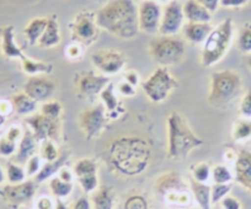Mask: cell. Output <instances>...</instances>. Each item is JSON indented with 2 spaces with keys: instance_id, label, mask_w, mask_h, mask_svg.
Wrapping results in <instances>:
<instances>
[{
  "instance_id": "cell-36",
  "label": "cell",
  "mask_w": 251,
  "mask_h": 209,
  "mask_svg": "<svg viewBox=\"0 0 251 209\" xmlns=\"http://www.w3.org/2000/svg\"><path fill=\"white\" fill-rule=\"evenodd\" d=\"M239 50L244 54H251V23H245L240 28L236 41Z\"/></svg>"
},
{
  "instance_id": "cell-62",
  "label": "cell",
  "mask_w": 251,
  "mask_h": 209,
  "mask_svg": "<svg viewBox=\"0 0 251 209\" xmlns=\"http://www.w3.org/2000/svg\"><path fill=\"white\" fill-rule=\"evenodd\" d=\"M94 1H99V3H107L108 0H94Z\"/></svg>"
},
{
  "instance_id": "cell-40",
  "label": "cell",
  "mask_w": 251,
  "mask_h": 209,
  "mask_svg": "<svg viewBox=\"0 0 251 209\" xmlns=\"http://www.w3.org/2000/svg\"><path fill=\"white\" fill-rule=\"evenodd\" d=\"M192 176L194 180L201 184H207L208 180L212 177V169L207 163H200V164L194 165L192 167Z\"/></svg>"
},
{
  "instance_id": "cell-42",
  "label": "cell",
  "mask_w": 251,
  "mask_h": 209,
  "mask_svg": "<svg viewBox=\"0 0 251 209\" xmlns=\"http://www.w3.org/2000/svg\"><path fill=\"white\" fill-rule=\"evenodd\" d=\"M166 203L171 204V206H178V207H188L191 204L192 198L188 193V191L180 192V193H173L166 196L165 198Z\"/></svg>"
},
{
  "instance_id": "cell-35",
  "label": "cell",
  "mask_w": 251,
  "mask_h": 209,
  "mask_svg": "<svg viewBox=\"0 0 251 209\" xmlns=\"http://www.w3.org/2000/svg\"><path fill=\"white\" fill-rule=\"evenodd\" d=\"M40 114L53 121H60V116L63 114V105L59 101L55 100L46 101L41 105Z\"/></svg>"
},
{
  "instance_id": "cell-32",
  "label": "cell",
  "mask_w": 251,
  "mask_h": 209,
  "mask_svg": "<svg viewBox=\"0 0 251 209\" xmlns=\"http://www.w3.org/2000/svg\"><path fill=\"white\" fill-rule=\"evenodd\" d=\"M251 138V119L239 118L233 126V139L238 143L249 140Z\"/></svg>"
},
{
  "instance_id": "cell-52",
  "label": "cell",
  "mask_w": 251,
  "mask_h": 209,
  "mask_svg": "<svg viewBox=\"0 0 251 209\" xmlns=\"http://www.w3.org/2000/svg\"><path fill=\"white\" fill-rule=\"evenodd\" d=\"M125 80L128 84H131L132 86L137 88V86L141 84V78H139V74L136 70H128L125 74Z\"/></svg>"
},
{
  "instance_id": "cell-44",
  "label": "cell",
  "mask_w": 251,
  "mask_h": 209,
  "mask_svg": "<svg viewBox=\"0 0 251 209\" xmlns=\"http://www.w3.org/2000/svg\"><path fill=\"white\" fill-rule=\"evenodd\" d=\"M78 182L85 193H94V192L99 188L98 175H93V176H88V177H81V179H78Z\"/></svg>"
},
{
  "instance_id": "cell-8",
  "label": "cell",
  "mask_w": 251,
  "mask_h": 209,
  "mask_svg": "<svg viewBox=\"0 0 251 209\" xmlns=\"http://www.w3.org/2000/svg\"><path fill=\"white\" fill-rule=\"evenodd\" d=\"M72 41L81 46H90L98 40L100 27L96 23V13L83 10L74 16L71 23Z\"/></svg>"
},
{
  "instance_id": "cell-45",
  "label": "cell",
  "mask_w": 251,
  "mask_h": 209,
  "mask_svg": "<svg viewBox=\"0 0 251 209\" xmlns=\"http://www.w3.org/2000/svg\"><path fill=\"white\" fill-rule=\"evenodd\" d=\"M42 158L40 155H33L32 158L28 159V162L25 164V171L26 175L30 177H35L36 175L40 172L41 167H42Z\"/></svg>"
},
{
  "instance_id": "cell-18",
  "label": "cell",
  "mask_w": 251,
  "mask_h": 209,
  "mask_svg": "<svg viewBox=\"0 0 251 209\" xmlns=\"http://www.w3.org/2000/svg\"><path fill=\"white\" fill-rule=\"evenodd\" d=\"M0 48H1L3 56L8 59H20L21 61L26 57L20 46L16 43L15 30L11 25L0 28Z\"/></svg>"
},
{
  "instance_id": "cell-57",
  "label": "cell",
  "mask_w": 251,
  "mask_h": 209,
  "mask_svg": "<svg viewBox=\"0 0 251 209\" xmlns=\"http://www.w3.org/2000/svg\"><path fill=\"white\" fill-rule=\"evenodd\" d=\"M58 177L66 182H73V179H74L73 172H72L71 170L67 169V167H62V169L59 170V172H58Z\"/></svg>"
},
{
  "instance_id": "cell-51",
  "label": "cell",
  "mask_w": 251,
  "mask_h": 209,
  "mask_svg": "<svg viewBox=\"0 0 251 209\" xmlns=\"http://www.w3.org/2000/svg\"><path fill=\"white\" fill-rule=\"evenodd\" d=\"M222 207L224 209H241V203L235 197L226 196L222 199Z\"/></svg>"
},
{
  "instance_id": "cell-41",
  "label": "cell",
  "mask_w": 251,
  "mask_h": 209,
  "mask_svg": "<svg viewBox=\"0 0 251 209\" xmlns=\"http://www.w3.org/2000/svg\"><path fill=\"white\" fill-rule=\"evenodd\" d=\"M231 189V184H214L211 186V202L212 204H216L222 202L224 197L228 196Z\"/></svg>"
},
{
  "instance_id": "cell-48",
  "label": "cell",
  "mask_w": 251,
  "mask_h": 209,
  "mask_svg": "<svg viewBox=\"0 0 251 209\" xmlns=\"http://www.w3.org/2000/svg\"><path fill=\"white\" fill-rule=\"evenodd\" d=\"M24 134H25V129H23V127L19 126V124H13V126H10L8 129H6L5 136L4 137L8 138L9 140L19 144L21 139H23Z\"/></svg>"
},
{
  "instance_id": "cell-11",
  "label": "cell",
  "mask_w": 251,
  "mask_h": 209,
  "mask_svg": "<svg viewBox=\"0 0 251 209\" xmlns=\"http://www.w3.org/2000/svg\"><path fill=\"white\" fill-rule=\"evenodd\" d=\"M91 62L102 75L110 76L122 71L127 61L120 50L106 48L94 52L91 54Z\"/></svg>"
},
{
  "instance_id": "cell-60",
  "label": "cell",
  "mask_w": 251,
  "mask_h": 209,
  "mask_svg": "<svg viewBox=\"0 0 251 209\" xmlns=\"http://www.w3.org/2000/svg\"><path fill=\"white\" fill-rule=\"evenodd\" d=\"M245 61H246V64H248L249 68L251 69V54H248V56H246Z\"/></svg>"
},
{
  "instance_id": "cell-37",
  "label": "cell",
  "mask_w": 251,
  "mask_h": 209,
  "mask_svg": "<svg viewBox=\"0 0 251 209\" xmlns=\"http://www.w3.org/2000/svg\"><path fill=\"white\" fill-rule=\"evenodd\" d=\"M40 156L45 162H54L59 158L60 153L58 151L54 140H43L40 143Z\"/></svg>"
},
{
  "instance_id": "cell-26",
  "label": "cell",
  "mask_w": 251,
  "mask_h": 209,
  "mask_svg": "<svg viewBox=\"0 0 251 209\" xmlns=\"http://www.w3.org/2000/svg\"><path fill=\"white\" fill-rule=\"evenodd\" d=\"M11 102L14 105V111L19 116H25L28 117L31 115H35V112L37 111L38 102L35 101L33 98H31L30 96L26 95L25 93H19L13 95V97L10 98Z\"/></svg>"
},
{
  "instance_id": "cell-43",
  "label": "cell",
  "mask_w": 251,
  "mask_h": 209,
  "mask_svg": "<svg viewBox=\"0 0 251 209\" xmlns=\"http://www.w3.org/2000/svg\"><path fill=\"white\" fill-rule=\"evenodd\" d=\"M16 151H18V144L9 140L5 137L0 139V156H3V158H11L13 156L14 158Z\"/></svg>"
},
{
  "instance_id": "cell-53",
  "label": "cell",
  "mask_w": 251,
  "mask_h": 209,
  "mask_svg": "<svg viewBox=\"0 0 251 209\" xmlns=\"http://www.w3.org/2000/svg\"><path fill=\"white\" fill-rule=\"evenodd\" d=\"M55 204L50 197H41L36 202V209H54Z\"/></svg>"
},
{
  "instance_id": "cell-39",
  "label": "cell",
  "mask_w": 251,
  "mask_h": 209,
  "mask_svg": "<svg viewBox=\"0 0 251 209\" xmlns=\"http://www.w3.org/2000/svg\"><path fill=\"white\" fill-rule=\"evenodd\" d=\"M212 179L214 184H230L233 174L226 165H217L212 169Z\"/></svg>"
},
{
  "instance_id": "cell-22",
  "label": "cell",
  "mask_w": 251,
  "mask_h": 209,
  "mask_svg": "<svg viewBox=\"0 0 251 209\" xmlns=\"http://www.w3.org/2000/svg\"><path fill=\"white\" fill-rule=\"evenodd\" d=\"M212 30L213 27L209 25V23H186L182 27L185 38L194 45H201V43L203 45Z\"/></svg>"
},
{
  "instance_id": "cell-58",
  "label": "cell",
  "mask_w": 251,
  "mask_h": 209,
  "mask_svg": "<svg viewBox=\"0 0 251 209\" xmlns=\"http://www.w3.org/2000/svg\"><path fill=\"white\" fill-rule=\"evenodd\" d=\"M54 209H68V207H67V204L64 203V202H63L62 199L57 198V201H55Z\"/></svg>"
},
{
  "instance_id": "cell-10",
  "label": "cell",
  "mask_w": 251,
  "mask_h": 209,
  "mask_svg": "<svg viewBox=\"0 0 251 209\" xmlns=\"http://www.w3.org/2000/svg\"><path fill=\"white\" fill-rule=\"evenodd\" d=\"M111 83L110 78L94 71H81L74 79L76 95L80 98H93L102 93L103 89Z\"/></svg>"
},
{
  "instance_id": "cell-15",
  "label": "cell",
  "mask_w": 251,
  "mask_h": 209,
  "mask_svg": "<svg viewBox=\"0 0 251 209\" xmlns=\"http://www.w3.org/2000/svg\"><path fill=\"white\" fill-rule=\"evenodd\" d=\"M183 20L185 15H183L182 5L177 0H171L163 9L159 33L161 36H176V33L180 32L185 25Z\"/></svg>"
},
{
  "instance_id": "cell-19",
  "label": "cell",
  "mask_w": 251,
  "mask_h": 209,
  "mask_svg": "<svg viewBox=\"0 0 251 209\" xmlns=\"http://www.w3.org/2000/svg\"><path fill=\"white\" fill-rule=\"evenodd\" d=\"M100 98L108 119H117L121 115L125 114V109L118 98V93L112 83H110L103 89L102 93H100Z\"/></svg>"
},
{
  "instance_id": "cell-25",
  "label": "cell",
  "mask_w": 251,
  "mask_h": 209,
  "mask_svg": "<svg viewBox=\"0 0 251 209\" xmlns=\"http://www.w3.org/2000/svg\"><path fill=\"white\" fill-rule=\"evenodd\" d=\"M62 41V36H60V28L59 23H58L57 18L55 16H50L48 18L47 27H46L45 32H43L42 37L38 41V47L41 48H52L58 46Z\"/></svg>"
},
{
  "instance_id": "cell-12",
  "label": "cell",
  "mask_w": 251,
  "mask_h": 209,
  "mask_svg": "<svg viewBox=\"0 0 251 209\" xmlns=\"http://www.w3.org/2000/svg\"><path fill=\"white\" fill-rule=\"evenodd\" d=\"M25 123L27 124L31 133L35 136L38 143L43 140L58 141L60 137V121H53L41 114L31 115L26 117Z\"/></svg>"
},
{
  "instance_id": "cell-55",
  "label": "cell",
  "mask_w": 251,
  "mask_h": 209,
  "mask_svg": "<svg viewBox=\"0 0 251 209\" xmlns=\"http://www.w3.org/2000/svg\"><path fill=\"white\" fill-rule=\"evenodd\" d=\"M249 0H221V6L223 8H241L246 5Z\"/></svg>"
},
{
  "instance_id": "cell-47",
  "label": "cell",
  "mask_w": 251,
  "mask_h": 209,
  "mask_svg": "<svg viewBox=\"0 0 251 209\" xmlns=\"http://www.w3.org/2000/svg\"><path fill=\"white\" fill-rule=\"evenodd\" d=\"M83 56V46L78 42H72L66 47V57L69 61H79Z\"/></svg>"
},
{
  "instance_id": "cell-61",
  "label": "cell",
  "mask_w": 251,
  "mask_h": 209,
  "mask_svg": "<svg viewBox=\"0 0 251 209\" xmlns=\"http://www.w3.org/2000/svg\"><path fill=\"white\" fill-rule=\"evenodd\" d=\"M170 1H171V0H158V3H165V5L168 3H170Z\"/></svg>"
},
{
  "instance_id": "cell-2",
  "label": "cell",
  "mask_w": 251,
  "mask_h": 209,
  "mask_svg": "<svg viewBox=\"0 0 251 209\" xmlns=\"http://www.w3.org/2000/svg\"><path fill=\"white\" fill-rule=\"evenodd\" d=\"M96 23L121 40H132L141 32L138 8L133 0H108L96 11Z\"/></svg>"
},
{
  "instance_id": "cell-50",
  "label": "cell",
  "mask_w": 251,
  "mask_h": 209,
  "mask_svg": "<svg viewBox=\"0 0 251 209\" xmlns=\"http://www.w3.org/2000/svg\"><path fill=\"white\" fill-rule=\"evenodd\" d=\"M14 111V105L11 100L8 98H0V123L5 121Z\"/></svg>"
},
{
  "instance_id": "cell-49",
  "label": "cell",
  "mask_w": 251,
  "mask_h": 209,
  "mask_svg": "<svg viewBox=\"0 0 251 209\" xmlns=\"http://www.w3.org/2000/svg\"><path fill=\"white\" fill-rule=\"evenodd\" d=\"M118 96H122V97H133L137 93V90L134 86H132L131 84H128L126 80L120 81L117 84V88H116Z\"/></svg>"
},
{
  "instance_id": "cell-46",
  "label": "cell",
  "mask_w": 251,
  "mask_h": 209,
  "mask_svg": "<svg viewBox=\"0 0 251 209\" xmlns=\"http://www.w3.org/2000/svg\"><path fill=\"white\" fill-rule=\"evenodd\" d=\"M239 114L243 118L251 119V89H249L241 97L239 105Z\"/></svg>"
},
{
  "instance_id": "cell-14",
  "label": "cell",
  "mask_w": 251,
  "mask_h": 209,
  "mask_svg": "<svg viewBox=\"0 0 251 209\" xmlns=\"http://www.w3.org/2000/svg\"><path fill=\"white\" fill-rule=\"evenodd\" d=\"M163 9L155 0H143L138 6L139 30L144 33L154 35L159 32Z\"/></svg>"
},
{
  "instance_id": "cell-20",
  "label": "cell",
  "mask_w": 251,
  "mask_h": 209,
  "mask_svg": "<svg viewBox=\"0 0 251 209\" xmlns=\"http://www.w3.org/2000/svg\"><path fill=\"white\" fill-rule=\"evenodd\" d=\"M235 180L251 192V151L241 149L235 160Z\"/></svg>"
},
{
  "instance_id": "cell-4",
  "label": "cell",
  "mask_w": 251,
  "mask_h": 209,
  "mask_svg": "<svg viewBox=\"0 0 251 209\" xmlns=\"http://www.w3.org/2000/svg\"><path fill=\"white\" fill-rule=\"evenodd\" d=\"M234 26L231 19H226L212 30L202 46L201 63L203 67L214 66L228 53L233 41Z\"/></svg>"
},
{
  "instance_id": "cell-38",
  "label": "cell",
  "mask_w": 251,
  "mask_h": 209,
  "mask_svg": "<svg viewBox=\"0 0 251 209\" xmlns=\"http://www.w3.org/2000/svg\"><path fill=\"white\" fill-rule=\"evenodd\" d=\"M123 209H149V202L143 194L132 193L126 197Z\"/></svg>"
},
{
  "instance_id": "cell-7",
  "label": "cell",
  "mask_w": 251,
  "mask_h": 209,
  "mask_svg": "<svg viewBox=\"0 0 251 209\" xmlns=\"http://www.w3.org/2000/svg\"><path fill=\"white\" fill-rule=\"evenodd\" d=\"M178 86L177 80L171 75L166 67H159L142 83L147 97L154 103H161Z\"/></svg>"
},
{
  "instance_id": "cell-54",
  "label": "cell",
  "mask_w": 251,
  "mask_h": 209,
  "mask_svg": "<svg viewBox=\"0 0 251 209\" xmlns=\"http://www.w3.org/2000/svg\"><path fill=\"white\" fill-rule=\"evenodd\" d=\"M200 4L204 6L209 13H216L218 6L221 5V0H197Z\"/></svg>"
},
{
  "instance_id": "cell-24",
  "label": "cell",
  "mask_w": 251,
  "mask_h": 209,
  "mask_svg": "<svg viewBox=\"0 0 251 209\" xmlns=\"http://www.w3.org/2000/svg\"><path fill=\"white\" fill-rule=\"evenodd\" d=\"M69 159V154L67 151H63L60 153L59 158L54 162H45V164L41 167L40 172L35 176V182L36 184H42V182L47 181V180L53 179L57 172H59V170L62 167L66 166L67 162Z\"/></svg>"
},
{
  "instance_id": "cell-16",
  "label": "cell",
  "mask_w": 251,
  "mask_h": 209,
  "mask_svg": "<svg viewBox=\"0 0 251 209\" xmlns=\"http://www.w3.org/2000/svg\"><path fill=\"white\" fill-rule=\"evenodd\" d=\"M55 89L57 85L54 81L46 75L30 76L23 86L24 93L38 103L50 101V97L54 95Z\"/></svg>"
},
{
  "instance_id": "cell-34",
  "label": "cell",
  "mask_w": 251,
  "mask_h": 209,
  "mask_svg": "<svg viewBox=\"0 0 251 209\" xmlns=\"http://www.w3.org/2000/svg\"><path fill=\"white\" fill-rule=\"evenodd\" d=\"M6 180H8L9 184L15 185V184H21V182L26 181V171L25 167H23V165L16 164L14 162H9L6 164Z\"/></svg>"
},
{
  "instance_id": "cell-6",
  "label": "cell",
  "mask_w": 251,
  "mask_h": 209,
  "mask_svg": "<svg viewBox=\"0 0 251 209\" xmlns=\"http://www.w3.org/2000/svg\"><path fill=\"white\" fill-rule=\"evenodd\" d=\"M149 54L159 67L180 63L185 56V42L176 36H159L149 43Z\"/></svg>"
},
{
  "instance_id": "cell-56",
  "label": "cell",
  "mask_w": 251,
  "mask_h": 209,
  "mask_svg": "<svg viewBox=\"0 0 251 209\" xmlns=\"http://www.w3.org/2000/svg\"><path fill=\"white\" fill-rule=\"evenodd\" d=\"M72 209H93V206L88 197H80L79 199H76Z\"/></svg>"
},
{
  "instance_id": "cell-21",
  "label": "cell",
  "mask_w": 251,
  "mask_h": 209,
  "mask_svg": "<svg viewBox=\"0 0 251 209\" xmlns=\"http://www.w3.org/2000/svg\"><path fill=\"white\" fill-rule=\"evenodd\" d=\"M37 146H40V143L37 141V139L31 133L30 129H25V134H24L20 143L18 144V151L14 155L13 162L16 163V164L25 165L30 158L36 155Z\"/></svg>"
},
{
  "instance_id": "cell-33",
  "label": "cell",
  "mask_w": 251,
  "mask_h": 209,
  "mask_svg": "<svg viewBox=\"0 0 251 209\" xmlns=\"http://www.w3.org/2000/svg\"><path fill=\"white\" fill-rule=\"evenodd\" d=\"M50 189L55 198H64L68 197L73 191V182H66L59 177H53L50 180Z\"/></svg>"
},
{
  "instance_id": "cell-27",
  "label": "cell",
  "mask_w": 251,
  "mask_h": 209,
  "mask_svg": "<svg viewBox=\"0 0 251 209\" xmlns=\"http://www.w3.org/2000/svg\"><path fill=\"white\" fill-rule=\"evenodd\" d=\"M48 18H35L26 25L23 33L30 46L37 45L47 27Z\"/></svg>"
},
{
  "instance_id": "cell-13",
  "label": "cell",
  "mask_w": 251,
  "mask_h": 209,
  "mask_svg": "<svg viewBox=\"0 0 251 209\" xmlns=\"http://www.w3.org/2000/svg\"><path fill=\"white\" fill-rule=\"evenodd\" d=\"M36 193V182L27 180L21 184H8L0 189V194L11 208H19L33 198Z\"/></svg>"
},
{
  "instance_id": "cell-9",
  "label": "cell",
  "mask_w": 251,
  "mask_h": 209,
  "mask_svg": "<svg viewBox=\"0 0 251 209\" xmlns=\"http://www.w3.org/2000/svg\"><path fill=\"white\" fill-rule=\"evenodd\" d=\"M107 121L108 118L106 116L102 103L83 110L79 112L78 118H76V123L80 131L83 132L86 140H91L100 136L101 132L105 129Z\"/></svg>"
},
{
  "instance_id": "cell-23",
  "label": "cell",
  "mask_w": 251,
  "mask_h": 209,
  "mask_svg": "<svg viewBox=\"0 0 251 209\" xmlns=\"http://www.w3.org/2000/svg\"><path fill=\"white\" fill-rule=\"evenodd\" d=\"M182 10L187 23H208L212 19V14L197 0H187L182 5Z\"/></svg>"
},
{
  "instance_id": "cell-30",
  "label": "cell",
  "mask_w": 251,
  "mask_h": 209,
  "mask_svg": "<svg viewBox=\"0 0 251 209\" xmlns=\"http://www.w3.org/2000/svg\"><path fill=\"white\" fill-rule=\"evenodd\" d=\"M191 191L201 209H211V186L195 180L191 181Z\"/></svg>"
},
{
  "instance_id": "cell-3",
  "label": "cell",
  "mask_w": 251,
  "mask_h": 209,
  "mask_svg": "<svg viewBox=\"0 0 251 209\" xmlns=\"http://www.w3.org/2000/svg\"><path fill=\"white\" fill-rule=\"evenodd\" d=\"M168 158L171 160H182L192 150L204 144L188 126L187 121L178 112L174 111L168 116Z\"/></svg>"
},
{
  "instance_id": "cell-31",
  "label": "cell",
  "mask_w": 251,
  "mask_h": 209,
  "mask_svg": "<svg viewBox=\"0 0 251 209\" xmlns=\"http://www.w3.org/2000/svg\"><path fill=\"white\" fill-rule=\"evenodd\" d=\"M73 172L76 176V179L93 176V175H98V165H96L94 159L83 158V159L78 160L75 163L73 167Z\"/></svg>"
},
{
  "instance_id": "cell-1",
  "label": "cell",
  "mask_w": 251,
  "mask_h": 209,
  "mask_svg": "<svg viewBox=\"0 0 251 209\" xmlns=\"http://www.w3.org/2000/svg\"><path fill=\"white\" fill-rule=\"evenodd\" d=\"M153 158L151 144L139 134H121L105 150L108 169L121 177H134L143 174Z\"/></svg>"
},
{
  "instance_id": "cell-29",
  "label": "cell",
  "mask_w": 251,
  "mask_h": 209,
  "mask_svg": "<svg viewBox=\"0 0 251 209\" xmlns=\"http://www.w3.org/2000/svg\"><path fill=\"white\" fill-rule=\"evenodd\" d=\"M21 68H23L24 73L27 74L28 76L48 75V74L53 71V66L50 63L36 61V59L30 58L27 56L24 59H21Z\"/></svg>"
},
{
  "instance_id": "cell-17",
  "label": "cell",
  "mask_w": 251,
  "mask_h": 209,
  "mask_svg": "<svg viewBox=\"0 0 251 209\" xmlns=\"http://www.w3.org/2000/svg\"><path fill=\"white\" fill-rule=\"evenodd\" d=\"M155 192L160 197L165 198L166 196L173 193L187 191V185L180 174L174 171L165 172L160 175L155 181Z\"/></svg>"
},
{
  "instance_id": "cell-5",
  "label": "cell",
  "mask_w": 251,
  "mask_h": 209,
  "mask_svg": "<svg viewBox=\"0 0 251 209\" xmlns=\"http://www.w3.org/2000/svg\"><path fill=\"white\" fill-rule=\"evenodd\" d=\"M241 91V76L234 70L214 71L211 75L208 102L214 109H223L233 102Z\"/></svg>"
},
{
  "instance_id": "cell-59",
  "label": "cell",
  "mask_w": 251,
  "mask_h": 209,
  "mask_svg": "<svg viewBox=\"0 0 251 209\" xmlns=\"http://www.w3.org/2000/svg\"><path fill=\"white\" fill-rule=\"evenodd\" d=\"M5 180H6V174L5 171H4L3 167H1V165H0V185H3Z\"/></svg>"
},
{
  "instance_id": "cell-28",
  "label": "cell",
  "mask_w": 251,
  "mask_h": 209,
  "mask_svg": "<svg viewBox=\"0 0 251 209\" xmlns=\"http://www.w3.org/2000/svg\"><path fill=\"white\" fill-rule=\"evenodd\" d=\"M113 202L115 192L110 186L99 187L91 196L93 209H113Z\"/></svg>"
}]
</instances>
